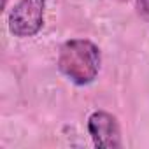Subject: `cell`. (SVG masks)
Here are the masks:
<instances>
[{
  "mask_svg": "<svg viewBox=\"0 0 149 149\" xmlns=\"http://www.w3.org/2000/svg\"><path fill=\"white\" fill-rule=\"evenodd\" d=\"M6 6H7V0H4V7H6Z\"/></svg>",
  "mask_w": 149,
  "mask_h": 149,
  "instance_id": "obj_5",
  "label": "cell"
},
{
  "mask_svg": "<svg viewBox=\"0 0 149 149\" xmlns=\"http://www.w3.org/2000/svg\"><path fill=\"white\" fill-rule=\"evenodd\" d=\"M46 0H19L9 13V32L14 37H33L44 25Z\"/></svg>",
  "mask_w": 149,
  "mask_h": 149,
  "instance_id": "obj_2",
  "label": "cell"
},
{
  "mask_svg": "<svg viewBox=\"0 0 149 149\" xmlns=\"http://www.w3.org/2000/svg\"><path fill=\"white\" fill-rule=\"evenodd\" d=\"M137 13L142 19L149 21V0H137Z\"/></svg>",
  "mask_w": 149,
  "mask_h": 149,
  "instance_id": "obj_4",
  "label": "cell"
},
{
  "mask_svg": "<svg viewBox=\"0 0 149 149\" xmlns=\"http://www.w3.org/2000/svg\"><path fill=\"white\" fill-rule=\"evenodd\" d=\"M100 61L98 46L88 39H70L60 47L58 68L77 86H86L97 79Z\"/></svg>",
  "mask_w": 149,
  "mask_h": 149,
  "instance_id": "obj_1",
  "label": "cell"
},
{
  "mask_svg": "<svg viewBox=\"0 0 149 149\" xmlns=\"http://www.w3.org/2000/svg\"><path fill=\"white\" fill-rule=\"evenodd\" d=\"M88 132L95 147L116 149L121 147V130L118 119L105 111H95L88 118Z\"/></svg>",
  "mask_w": 149,
  "mask_h": 149,
  "instance_id": "obj_3",
  "label": "cell"
}]
</instances>
